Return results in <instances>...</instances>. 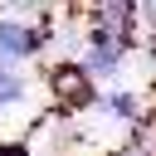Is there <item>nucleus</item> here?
Returning a JSON list of instances; mask_svg holds the SVG:
<instances>
[{
	"mask_svg": "<svg viewBox=\"0 0 156 156\" xmlns=\"http://www.w3.org/2000/svg\"><path fill=\"white\" fill-rule=\"evenodd\" d=\"M54 44L49 24H34L24 15H5L0 20V63H29Z\"/></svg>",
	"mask_w": 156,
	"mask_h": 156,
	"instance_id": "obj_2",
	"label": "nucleus"
},
{
	"mask_svg": "<svg viewBox=\"0 0 156 156\" xmlns=\"http://www.w3.org/2000/svg\"><path fill=\"white\" fill-rule=\"evenodd\" d=\"M78 58H83V63H88V73L102 83V78H117V73L132 63V44H122V39H112V34H102V29H93V24H88V39H83Z\"/></svg>",
	"mask_w": 156,
	"mask_h": 156,
	"instance_id": "obj_3",
	"label": "nucleus"
},
{
	"mask_svg": "<svg viewBox=\"0 0 156 156\" xmlns=\"http://www.w3.org/2000/svg\"><path fill=\"white\" fill-rule=\"evenodd\" d=\"M141 24L156 34V0H141Z\"/></svg>",
	"mask_w": 156,
	"mask_h": 156,
	"instance_id": "obj_8",
	"label": "nucleus"
},
{
	"mask_svg": "<svg viewBox=\"0 0 156 156\" xmlns=\"http://www.w3.org/2000/svg\"><path fill=\"white\" fill-rule=\"evenodd\" d=\"M49 93H54V102L63 107V117L88 112V107H98V98H102V88H98V78L88 73L83 58H58V63L49 68Z\"/></svg>",
	"mask_w": 156,
	"mask_h": 156,
	"instance_id": "obj_1",
	"label": "nucleus"
},
{
	"mask_svg": "<svg viewBox=\"0 0 156 156\" xmlns=\"http://www.w3.org/2000/svg\"><path fill=\"white\" fill-rule=\"evenodd\" d=\"M0 156H39L29 141H0Z\"/></svg>",
	"mask_w": 156,
	"mask_h": 156,
	"instance_id": "obj_7",
	"label": "nucleus"
},
{
	"mask_svg": "<svg viewBox=\"0 0 156 156\" xmlns=\"http://www.w3.org/2000/svg\"><path fill=\"white\" fill-rule=\"evenodd\" d=\"M24 98H29V78L20 73V63H0V112L20 107Z\"/></svg>",
	"mask_w": 156,
	"mask_h": 156,
	"instance_id": "obj_6",
	"label": "nucleus"
},
{
	"mask_svg": "<svg viewBox=\"0 0 156 156\" xmlns=\"http://www.w3.org/2000/svg\"><path fill=\"white\" fill-rule=\"evenodd\" d=\"M39 5H44V0H10V10H15V15H29V10H39Z\"/></svg>",
	"mask_w": 156,
	"mask_h": 156,
	"instance_id": "obj_9",
	"label": "nucleus"
},
{
	"mask_svg": "<svg viewBox=\"0 0 156 156\" xmlns=\"http://www.w3.org/2000/svg\"><path fill=\"white\" fill-rule=\"evenodd\" d=\"M88 24L136 49V29H141V0H93V5H88Z\"/></svg>",
	"mask_w": 156,
	"mask_h": 156,
	"instance_id": "obj_4",
	"label": "nucleus"
},
{
	"mask_svg": "<svg viewBox=\"0 0 156 156\" xmlns=\"http://www.w3.org/2000/svg\"><path fill=\"white\" fill-rule=\"evenodd\" d=\"M98 112H107V117L122 122V127H136V122L146 117V102H141L136 88H107V93L98 98Z\"/></svg>",
	"mask_w": 156,
	"mask_h": 156,
	"instance_id": "obj_5",
	"label": "nucleus"
}]
</instances>
